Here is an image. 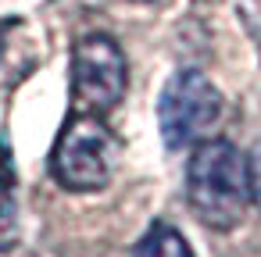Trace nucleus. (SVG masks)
I'll list each match as a JSON object with an SVG mask.
<instances>
[{
  "label": "nucleus",
  "mask_w": 261,
  "mask_h": 257,
  "mask_svg": "<svg viewBox=\"0 0 261 257\" xmlns=\"http://www.w3.org/2000/svg\"><path fill=\"white\" fill-rule=\"evenodd\" d=\"M186 196L193 214L215 229L229 232L247 211V157L229 139H200L186 164Z\"/></svg>",
  "instance_id": "f257e3e1"
},
{
  "label": "nucleus",
  "mask_w": 261,
  "mask_h": 257,
  "mask_svg": "<svg viewBox=\"0 0 261 257\" xmlns=\"http://www.w3.org/2000/svg\"><path fill=\"white\" fill-rule=\"evenodd\" d=\"M118 164V139L97 115H72L58 136L50 172L72 193H97L111 182Z\"/></svg>",
  "instance_id": "f03ea898"
},
{
  "label": "nucleus",
  "mask_w": 261,
  "mask_h": 257,
  "mask_svg": "<svg viewBox=\"0 0 261 257\" xmlns=\"http://www.w3.org/2000/svg\"><path fill=\"white\" fill-rule=\"evenodd\" d=\"M225 100L204 72H175L158 100V125L168 150H182L200 143L222 122Z\"/></svg>",
  "instance_id": "7ed1b4c3"
},
{
  "label": "nucleus",
  "mask_w": 261,
  "mask_h": 257,
  "mask_svg": "<svg viewBox=\"0 0 261 257\" xmlns=\"http://www.w3.org/2000/svg\"><path fill=\"white\" fill-rule=\"evenodd\" d=\"M129 86V65L122 47L104 36L93 33L86 40L75 43L72 50V104L75 115H108L115 104H122Z\"/></svg>",
  "instance_id": "20e7f679"
},
{
  "label": "nucleus",
  "mask_w": 261,
  "mask_h": 257,
  "mask_svg": "<svg viewBox=\"0 0 261 257\" xmlns=\"http://www.w3.org/2000/svg\"><path fill=\"white\" fill-rule=\"evenodd\" d=\"M136 257H193V250H190V243L182 239L179 229L158 221V225L143 236V243L136 246Z\"/></svg>",
  "instance_id": "39448f33"
},
{
  "label": "nucleus",
  "mask_w": 261,
  "mask_h": 257,
  "mask_svg": "<svg viewBox=\"0 0 261 257\" xmlns=\"http://www.w3.org/2000/svg\"><path fill=\"white\" fill-rule=\"evenodd\" d=\"M11 193H15V161L8 139H0V207L11 204Z\"/></svg>",
  "instance_id": "423d86ee"
},
{
  "label": "nucleus",
  "mask_w": 261,
  "mask_h": 257,
  "mask_svg": "<svg viewBox=\"0 0 261 257\" xmlns=\"http://www.w3.org/2000/svg\"><path fill=\"white\" fill-rule=\"evenodd\" d=\"M247 193H250V204L261 211V139L247 154Z\"/></svg>",
  "instance_id": "0eeeda50"
},
{
  "label": "nucleus",
  "mask_w": 261,
  "mask_h": 257,
  "mask_svg": "<svg viewBox=\"0 0 261 257\" xmlns=\"http://www.w3.org/2000/svg\"><path fill=\"white\" fill-rule=\"evenodd\" d=\"M0 257H33V250H25L18 243H4V246H0Z\"/></svg>",
  "instance_id": "6e6552de"
},
{
  "label": "nucleus",
  "mask_w": 261,
  "mask_h": 257,
  "mask_svg": "<svg viewBox=\"0 0 261 257\" xmlns=\"http://www.w3.org/2000/svg\"><path fill=\"white\" fill-rule=\"evenodd\" d=\"M140 4H165V0H140Z\"/></svg>",
  "instance_id": "1a4fd4ad"
},
{
  "label": "nucleus",
  "mask_w": 261,
  "mask_h": 257,
  "mask_svg": "<svg viewBox=\"0 0 261 257\" xmlns=\"http://www.w3.org/2000/svg\"><path fill=\"white\" fill-rule=\"evenodd\" d=\"M8 25H11V22H8ZM8 25H0V36H4V29H8Z\"/></svg>",
  "instance_id": "9d476101"
}]
</instances>
